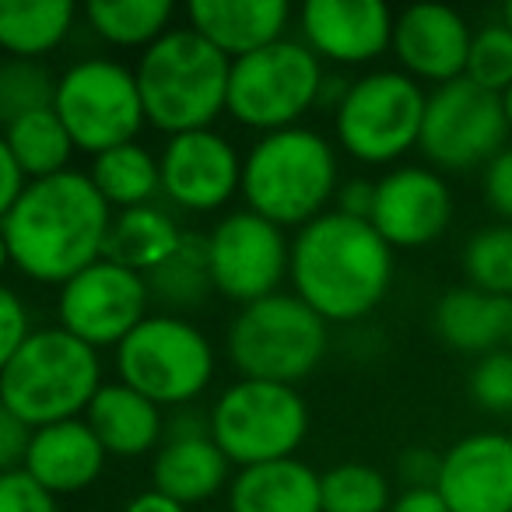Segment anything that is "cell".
<instances>
[{
	"label": "cell",
	"instance_id": "1",
	"mask_svg": "<svg viewBox=\"0 0 512 512\" xmlns=\"http://www.w3.org/2000/svg\"><path fill=\"white\" fill-rule=\"evenodd\" d=\"M113 207L99 197L88 172L67 169L22 190L0 235L11 267L36 285H67L74 274L102 260Z\"/></svg>",
	"mask_w": 512,
	"mask_h": 512
},
{
	"label": "cell",
	"instance_id": "2",
	"mask_svg": "<svg viewBox=\"0 0 512 512\" xmlns=\"http://www.w3.org/2000/svg\"><path fill=\"white\" fill-rule=\"evenodd\" d=\"M292 292L327 323H358L393 285V249L369 221L330 207L292 239Z\"/></svg>",
	"mask_w": 512,
	"mask_h": 512
},
{
	"label": "cell",
	"instance_id": "3",
	"mask_svg": "<svg viewBox=\"0 0 512 512\" xmlns=\"http://www.w3.org/2000/svg\"><path fill=\"white\" fill-rule=\"evenodd\" d=\"M341 190L334 144L309 127L278 130L249 144L242 155V200L278 228H306L330 211Z\"/></svg>",
	"mask_w": 512,
	"mask_h": 512
},
{
	"label": "cell",
	"instance_id": "4",
	"mask_svg": "<svg viewBox=\"0 0 512 512\" xmlns=\"http://www.w3.org/2000/svg\"><path fill=\"white\" fill-rule=\"evenodd\" d=\"M232 60L200 39L190 25L169 29L137 57L134 78L144 120L165 137L211 130L225 113Z\"/></svg>",
	"mask_w": 512,
	"mask_h": 512
},
{
	"label": "cell",
	"instance_id": "5",
	"mask_svg": "<svg viewBox=\"0 0 512 512\" xmlns=\"http://www.w3.org/2000/svg\"><path fill=\"white\" fill-rule=\"evenodd\" d=\"M102 358L64 327H39L0 372V404L36 428L85 418L102 390Z\"/></svg>",
	"mask_w": 512,
	"mask_h": 512
},
{
	"label": "cell",
	"instance_id": "6",
	"mask_svg": "<svg viewBox=\"0 0 512 512\" xmlns=\"http://www.w3.org/2000/svg\"><path fill=\"white\" fill-rule=\"evenodd\" d=\"M330 348V323L295 292H274L239 306L225 334V351L239 379L295 386L320 369Z\"/></svg>",
	"mask_w": 512,
	"mask_h": 512
},
{
	"label": "cell",
	"instance_id": "7",
	"mask_svg": "<svg viewBox=\"0 0 512 512\" xmlns=\"http://www.w3.org/2000/svg\"><path fill=\"white\" fill-rule=\"evenodd\" d=\"M327 67L302 39H278L249 57L232 60L225 113L256 134L302 127L323 99Z\"/></svg>",
	"mask_w": 512,
	"mask_h": 512
},
{
	"label": "cell",
	"instance_id": "8",
	"mask_svg": "<svg viewBox=\"0 0 512 512\" xmlns=\"http://www.w3.org/2000/svg\"><path fill=\"white\" fill-rule=\"evenodd\" d=\"M116 379L158 407H186L207 393L218 355L204 330L176 313H151L113 351Z\"/></svg>",
	"mask_w": 512,
	"mask_h": 512
},
{
	"label": "cell",
	"instance_id": "9",
	"mask_svg": "<svg viewBox=\"0 0 512 512\" xmlns=\"http://www.w3.org/2000/svg\"><path fill=\"white\" fill-rule=\"evenodd\" d=\"M207 428L232 467L288 460L309 435V404L295 386L235 379L218 393Z\"/></svg>",
	"mask_w": 512,
	"mask_h": 512
},
{
	"label": "cell",
	"instance_id": "10",
	"mask_svg": "<svg viewBox=\"0 0 512 512\" xmlns=\"http://www.w3.org/2000/svg\"><path fill=\"white\" fill-rule=\"evenodd\" d=\"M428 92L404 71H369L334 106L337 144L362 165H393L418 148Z\"/></svg>",
	"mask_w": 512,
	"mask_h": 512
},
{
	"label": "cell",
	"instance_id": "11",
	"mask_svg": "<svg viewBox=\"0 0 512 512\" xmlns=\"http://www.w3.org/2000/svg\"><path fill=\"white\" fill-rule=\"evenodd\" d=\"M53 113L67 127L74 148L92 158L137 141V134L148 123L134 67L113 57H85L60 71Z\"/></svg>",
	"mask_w": 512,
	"mask_h": 512
},
{
	"label": "cell",
	"instance_id": "12",
	"mask_svg": "<svg viewBox=\"0 0 512 512\" xmlns=\"http://www.w3.org/2000/svg\"><path fill=\"white\" fill-rule=\"evenodd\" d=\"M509 137L502 95L460 78L428 92L418 148L435 169L470 172L488 165Z\"/></svg>",
	"mask_w": 512,
	"mask_h": 512
},
{
	"label": "cell",
	"instance_id": "13",
	"mask_svg": "<svg viewBox=\"0 0 512 512\" xmlns=\"http://www.w3.org/2000/svg\"><path fill=\"white\" fill-rule=\"evenodd\" d=\"M292 239L285 228L271 225L253 211H232L207 232V264L211 285L225 299L249 306L281 292L288 281Z\"/></svg>",
	"mask_w": 512,
	"mask_h": 512
},
{
	"label": "cell",
	"instance_id": "14",
	"mask_svg": "<svg viewBox=\"0 0 512 512\" xmlns=\"http://www.w3.org/2000/svg\"><path fill=\"white\" fill-rule=\"evenodd\" d=\"M148 316V278L113 264L106 256L57 288V327H64L67 334L95 351H116L123 337L137 330V323H144Z\"/></svg>",
	"mask_w": 512,
	"mask_h": 512
},
{
	"label": "cell",
	"instance_id": "15",
	"mask_svg": "<svg viewBox=\"0 0 512 512\" xmlns=\"http://www.w3.org/2000/svg\"><path fill=\"white\" fill-rule=\"evenodd\" d=\"M158 169L165 200L193 214L221 211L242 190V155L214 127L169 137Z\"/></svg>",
	"mask_w": 512,
	"mask_h": 512
},
{
	"label": "cell",
	"instance_id": "16",
	"mask_svg": "<svg viewBox=\"0 0 512 512\" xmlns=\"http://www.w3.org/2000/svg\"><path fill=\"white\" fill-rule=\"evenodd\" d=\"M453 221V190L442 172L425 165H397L376 179L369 225L390 249L432 246Z\"/></svg>",
	"mask_w": 512,
	"mask_h": 512
},
{
	"label": "cell",
	"instance_id": "17",
	"mask_svg": "<svg viewBox=\"0 0 512 512\" xmlns=\"http://www.w3.org/2000/svg\"><path fill=\"white\" fill-rule=\"evenodd\" d=\"M393 22L379 0H309L299 11L302 43L334 67H365L393 43Z\"/></svg>",
	"mask_w": 512,
	"mask_h": 512
},
{
	"label": "cell",
	"instance_id": "18",
	"mask_svg": "<svg viewBox=\"0 0 512 512\" xmlns=\"http://www.w3.org/2000/svg\"><path fill=\"white\" fill-rule=\"evenodd\" d=\"M470 39L474 32L460 11L446 4H414L393 22L390 50L407 78L439 88L467 74Z\"/></svg>",
	"mask_w": 512,
	"mask_h": 512
},
{
	"label": "cell",
	"instance_id": "19",
	"mask_svg": "<svg viewBox=\"0 0 512 512\" xmlns=\"http://www.w3.org/2000/svg\"><path fill=\"white\" fill-rule=\"evenodd\" d=\"M435 491L449 512H512V435L470 432L442 453Z\"/></svg>",
	"mask_w": 512,
	"mask_h": 512
},
{
	"label": "cell",
	"instance_id": "20",
	"mask_svg": "<svg viewBox=\"0 0 512 512\" xmlns=\"http://www.w3.org/2000/svg\"><path fill=\"white\" fill-rule=\"evenodd\" d=\"M232 484V463L211 439L207 418H179L151 460V488L190 505L214 498Z\"/></svg>",
	"mask_w": 512,
	"mask_h": 512
},
{
	"label": "cell",
	"instance_id": "21",
	"mask_svg": "<svg viewBox=\"0 0 512 512\" xmlns=\"http://www.w3.org/2000/svg\"><path fill=\"white\" fill-rule=\"evenodd\" d=\"M109 453L95 432L88 428L85 418L57 421L32 432L29 456H25V474L36 484H43L53 498L60 495H78L88 491L106 470Z\"/></svg>",
	"mask_w": 512,
	"mask_h": 512
},
{
	"label": "cell",
	"instance_id": "22",
	"mask_svg": "<svg viewBox=\"0 0 512 512\" xmlns=\"http://www.w3.org/2000/svg\"><path fill=\"white\" fill-rule=\"evenodd\" d=\"M186 22L218 53L239 60L285 39L292 25V4L288 0H193L186 8Z\"/></svg>",
	"mask_w": 512,
	"mask_h": 512
},
{
	"label": "cell",
	"instance_id": "23",
	"mask_svg": "<svg viewBox=\"0 0 512 512\" xmlns=\"http://www.w3.org/2000/svg\"><path fill=\"white\" fill-rule=\"evenodd\" d=\"M85 421L95 432V439L102 442V449L109 456H120V460L158 453V446L165 442V432H169L162 407L144 397V393L130 390L120 379L102 383V390L88 404Z\"/></svg>",
	"mask_w": 512,
	"mask_h": 512
},
{
	"label": "cell",
	"instance_id": "24",
	"mask_svg": "<svg viewBox=\"0 0 512 512\" xmlns=\"http://www.w3.org/2000/svg\"><path fill=\"white\" fill-rule=\"evenodd\" d=\"M228 512H323L320 474L299 456L242 467L228 484Z\"/></svg>",
	"mask_w": 512,
	"mask_h": 512
},
{
	"label": "cell",
	"instance_id": "25",
	"mask_svg": "<svg viewBox=\"0 0 512 512\" xmlns=\"http://www.w3.org/2000/svg\"><path fill=\"white\" fill-rule=\"evenodd\" d=\"M435 334L442 344L467 355H491L509 344L512 299H498L481 288H453L435 302Z\"/></svg>",
	"mask_w": 512,
	"mask_h": 512
},
{
	"label": "cell",
	"instance_id": "26",
	"mask_svg": "<svg viewBox=\"0 0 512 512\" xmlns=\"http://www.w3.org/2000/svg\"><path fill=\"white\" fill-rule=\"evenodd\" d=\"M183 228L172 218L165 207L158 204H144L134 211H116L113 225H109V239H106V260L127 267V271L141 274H155L158 267L169 260L172 253L183 242Z\"/></svg>",
	"mask_w": 512,
	"mask_h": 512
},
{
	"label": "cell",
	"instance_id": "27",
	"mask_svg": "<svg viewBox=\"0 0 512 512\" xmlns=\"http://www.w3.org/2000/svg\"><path fill=\"white\" fill-rule=\"evenodd\" d=\"M78 25L71 0H0V53L11 60H46Z\"/></svg>",
	"mask_w": 512,
	"mask_h": 512
},
{
	"label": "cell",
	"instance_id": "28",
	"mask_svg": "<svg viewBox=\"0 0 512 512\" xmlns=\"http://www.w3.org/2000/svg\"><path fill=\"white\" fill-rule=\"evenodd\" d=\"M88 179L99 190V197L116 211H134V207L155 204L162 193V169L158 158L141 141L120 144L92 158Z\"/></svg>",
	"mask_w": 512,
	"mask_h": 512
},
{
	"label": "cell",
	"instance_id": "29",
	"mask_svg": "<svg viewBox=\"0 0 512 512\" xmlns=\"http://www.w3.org/2000/svg\"><path fill=\"white\" fill-rule=\"evenodd\" d=\"M0 134H4L11 158L18 162V169H22V176L29 183L67 172L74 151H78L71 134H67V127L60 123V116L53 113V106L22 116V120H15L11 127L0 130Z\"/></svg>",
	"mask_w": 512,
	"mask_h": 512
},
{
	"label": "cell",
	"instance_id": "30",
	"mask_svg": "<svg viewBox=\"0 0 512 512\" xmlns=\"http://www.w3.org/2000/svg\"><path fill=\"white\" fill-rule=\"evenodd\" d=\"M81 15L102 43L144 53L172 29L176 8L169 0H95Z\"/></svg>",
	"mask_w": 512,
	"mask_h": 512
},
{
	"label": "cell",
	"instance_id": "31",
	"mask_svg": "<svg viewBox=\"0 0 512 512\" xmlns=\"http://www.w3.org/2000/svg\"><path fill=\"white\" fill-rule=\"evenodd\" d=\"M148 292L151 302L162 306V313L183 316L186 309H197L214 292L211 264H207V235L186 232L176 253L155 274H148Z\"/></svg>",
	"mask_w": 512,
	"mask_h": 512
},
{
	"label": "cell",
	"instance_id": "32",
	"mask_svg": "<svg viewBox=\"0 0 512 512\" xmlns=\"http://www.w3.org/2000/svg\"><path fill=\"white\" fill-rule=\"evenodd\" d=\"M390 477L372 463H337L320 474L323 512H390Z\"/></svg>",
	"mask_w": 512,
	"mask_h": 512
},
{
	"label": "cell",
	"instance_id": "33",
	"mask_svg": "<svg viewBox=\"0 0 512 512\" xmlns=\"http://www.w3.org/2000/svg\"><path fill=\"white\" fill-rule=\"evenodd\" d=\"M57 74L43 60H11L0 57V130L39 109L53 106Z\"/></svg>",
	"mask_w": 512,
	"mask_h": 512
},
{
	"label": "cell",
	"instance_id": "34",
	"mask_svg": "<svg viewBox=\"0 0 512 512\" xmlns=\"http://www.w3.org/2000/svg\"><path fill=\"white\" fill-rule=\"evenodd\" d=\"M463 274L470 288L512 299V225H491L463 246Z\"/></svg>",
	"mask_w": 512,
	"mask_h": 512
},
{
	"label": "cell",
	"instance_id": "35",
	"mask_svg": "<svg viewBox=\"0 0 512 512\" xmlns=\"http://www.w3.org/2000/svg\"><path fill=\"white\" fill-rule=\"evenodd\" d=\"M463 78L491 95H505L512 88V32L502 22L474 32Z\"/></svg>",
	"mask_w": 512,
	"mask_h": 512
},
{
	"label": "cell",
	"instance_id": "36",
	"mask_svg": "<svg viewBox=\"0 0 512 512\" xmlns=\"http://www.w3.org/2000/svg\"><path fill=\"white\" fill-rule=\"evenodd\" d=\"M470 397L481 411L509 414L512 411V351H491L470 372Z\"/></svg>",
	"mask_w": 512,
	"mask_h": 512
},
{
	"label": "cell",
	"instance_id": "37",
	"mask_svg": "<svg viewBox=\"0 0 512 512\" xmlns=\"http://www.w3.org/2000/svg\"><path fill=\"white\" fill-rule=\"evenodd\" d=\"M32 330L36 327H32V316H29L25 299L15 292V288H8L4 281H0V372L8 369L11 358H15L18 348L29 341Z\"/></svg>",
	"mask_w": 512,
	"mask_h": 512
},
{
	"label": "cell",
	"instance_id": "38",
	"mask_svg": "<svg viewBox=\"0 0 512 512\" xmlns=\"http://www.w3.org/2000/svg\"><path fill=\"white\" fill-rule=\"evenodd\" d=\"M0 512H60V505L25 470H11L0 474Z\"/></svg>",
	"mask_w": 512,
	"mask_h": 512
},
{
	"label": "cell",
	"instance_id": "39",
	"mask_svg": "<svg viewBox=\"0 0 512 512\" xmlns=\"http://www.w3.org/2000/svg\"><path fill=\"white\" fill-rule=\"evenodd\" d=\"M484 200L502 221L512 225V144H505L488 165H484Z\"/></svg>",
	"mask_w": 512,
	"mask_h": 512
},
{
	"label": "cell",
	"instance_id": "40",
	"mask_svg": "<svg viewBox=\"0 0 512 512\" xmlns=\"http://www.w3.org/2000/svg\"><path fill=\"white\" fill-rule=\"evenodd\" d=\"M29 442H32V428L15 411H8V407L0 404V474H11V470L25 467Z\"/></svg>",
	"mask_w": 512,
	"mask_h": 512
},
{
	"label": "cell",
	"instance_id": "41",
	"mask_svg": "<svg viewBox=\"0 0 512 512\" xmlns=\"http://www.w3.org/2000/svg\"><path fill=\"white\" fill-rule=\"evenodd\" d=\"M439 470H442V453H432L425 446L407 449L397 460V474L407 488H435L439 484Z\"/></svg>",
	"mask_w": 512,
	"mask_h": 512
},
{
	"label": "cell",
	"instance_id": "42",
	"mask_svg": "<svg viewBox=\"0 0 512 512\" xmlns=\"http://www.w3.org/2000/svg\"><path fill=\"white\" fill-rule=\"evenodd\" d=\"M372 204H376V183L372 179H351V183H341L334 197V211L348 214V218L369 221L372 218Z\"/></svg>",
	"mask_w": 512,
	"mask_h": 512
},
{
	"label": "cell",
	"instance_id": "43",
	"mask_svg": "<svg viewBox=\"0 0 512 512\" xmlns=\"http://www.w3.org/2000/svg\"><path fill=\"white\" fill-rule=\"evenodd\" d=\"M25 186H29V179L22 176V169H18V162L8 151V141L0 134V221L8 218V211L15 207V200L22 197Z\"/></svg>",
	"mask_w": 512,
	"mask_h": 512
},
{
	"label": "cell",
	"instance_id": "44",
	"mask_svg": "<svg viewBox=\"0 0 512 512\" xmlns=\"http://www.w3.org/2000/svg\"><path fill=\"white\" fill-rule=\"evenodd\" d=\"M390 512H449V505L435 488H404L393 498Z\"/></svg>",
	"mask_w": 512,
	"mask_h": 512
},
{
	"label": "cell",
	"instance_id": "45",
	"mask_svg": "<svg viewBox=\"0 0 512 512\" xmlns=\"http://www.w3.org/2000/svg\"><path fill=\"white\" fill-rule=\"evenodd\" d=\"M123 512H190V509H186L183 502H176V498H169V495H162V491L148 488V491H141V495L130 498Z\"/></svg>",
	"mask_w": 512,
	"mask_h": 512
},
{
	"label": "cell",
	"instance_id": "46",
	"mask_svg": "<svg viewBox=\"0 0 512 512\" xmlns=\"http://www.w3.org/2000/svg\"><path fill=\"white\" fill-rule=\"evenodd\" d=\"M8 267H11V256H8V246H4V235H0V278H4Z\"/></svg>",
	"mask_w": 512,
	"mask_h": 512
},
{
	"label": "cell",
	"instance_id": "47",
	"mask_svg": "<svg viewBox=\"0 0 512 512\" xmlns=\"http://www.w3.org/2000/svg\"><path fill=\"white\" fill-rule=\"evenodd\" d=\"M502 106H505V120H509V134H512V88L502 95Z\"/></svg>",
	"mask_w": 512,
	"mask_h": 512
},
{
	"label": "cell",
	"instance_id": "48",
	"mask_svg": "<svg viewBox=\"0 0 512 512\" xmlns=\"http://www.w3.org/2000/svg\"><path fill=\"white\" fill-rule=\"evenodd\" d=\"M502 25L512 32V0H509V4H505V8H502Z\"/></svg>",
	"mask_w": 512,
	"mask_h": 512
},
{
	"label": "cell",
	"instance_id": "49",
	"mask_svg": "<svg viewBox=\"0 0 512 512\" xmlns=\"http://www.w3.org/2000/svg\"><path fill=\"white\" fill-rule=\"evenodd\" d=\"M509 351H512V334H509Z\"/></svg>",
	"mask_w": 512,
	"mask_h": 512
}]
</instances>
